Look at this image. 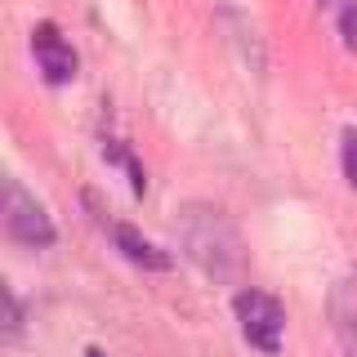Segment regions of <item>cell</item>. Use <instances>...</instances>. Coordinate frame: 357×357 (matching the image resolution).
<instances>
[{
  "instance_id": "obj_10",
  "label": "cell",
  "mask_w": 357,
  "mask_h": 357,
  "mask_svg": "<svg viewBox=\"0 0 357 357\" xmlns=\"http://www.w3.org/2000/svg\"><path fill=\"white\" fill-rule=\"evenodd\" d=\"M85 357H107V353L103 349H85Z\"/></svg>"
},
{
  "instance_id": "obj_3",
  "label": "cell",
  "mask_w": 357,
  "mask_h": 357,
  "mask_svg": "<svg viewBox=\"0 0 357 357\" xmlns=\"http://www.w3.org/2000/svg\"><path fill=\"white\" fill-rule=\"evenodd\" d=\"M5 232L18 245H31V250H45V245H54V237H59L50 215H45V206L36 197L22 192L18 178H5Z\"/></svg>"
},
{
  "instance_id": "obj_9",
  "label": "cell",
  "mask_w": 357,
  "mask_h": 357,
  "mask_svg": "<svg viewBox=\"0 0 357 357\" xmlns=\"http://www.w3.org/2000/svg\"><path fill=\"white\" fill-rule=\"evenodd\" d=\"M340 27H344V45L357 50V5H344L340 9Z\"/></svg>"
},
{
  "instance_id": "obj_6",
  "label": "cell",
  "mask_w": 357,
  "mask_h": 357,
  "mask_svg": "<svg viewBox=\"0 0 357 357\" xmlns=\"http://www.w3.org/2000/svg\"><path fill=\"white\" fill-rule=\"evenodd\" d=\"M331 317H335V335L344 340V349L357 353V268L335 286L331 295Z\"/></svg>"
},
{
  "instance_id": "obj_7",
  "label": "cell",
  "mask_w": 357,
  "mask_h": 357,
  "mask_svg": "<svg viewBox=\"0 0 357 357\" xmlns=\"http://www.w3.org/2000/svg\"><path fill=\"white\" fill-rule=\"evenodd\" d=\"M340 165H344V178L357 192V130H344V143H340Z\"/></svg>"
},
{
  "instance_id": "obj_2",
  "label": "cell",
  "mask_w": 357,
  "mask_h": 357,
  "mask_svg": "<svg viewBox=\"0 0 357 357\" xmlns=\"http://www.w3.org/2000/svg\"><path fill=\"white\" fill-rule=\"evenodd\" d=\"M232 312H237L241 340L250 344V349H259V353H268V357L282 349V340H286V308L277 304L268 290H255V286L237 290Z\"/></svg>"
},
{
  "instance_id": "obj_8",
  "label": "cell",
  "mask_w": 357,
  "mask_h": 357,
  "mask_svg": "<svg viewBox=\"0 0 357 357\" xmlns=\"http://www.w3.org/2000/svg\"><path fill=\"white\" fill-rule=\"evenodd\" d=\"M18 331H22V308L14 286H5V340H18Z\"/></svg>"
},
{
  "instance_id": "obj_4",
  "label": "cell",
  "mask_w": 357,
  "mask_h": 357,
  "mask_svg": "<svg viewBox=\"0 0 357 357\" xmlns=\"http://www.w3.org/2000/svg\"><path fill=\"white\" fill-rule=\"evenodd\" d=\"M31 54H36L40 76H45L50 85L76 81V50L63 40V31L54 27V22H40V27L31 31Z\"/></svg>"
},
{
  "instance_id": "obj_5",
  "label": "cell",
  "mask_w": 357,
  "mask_h": 357,
  "mask_svg": "<svg viewBox=\"0 0 357 357\" xmlns=\"http://www.w3.org/2000/svg\"><path fill=\"white\" fill-rule=\"evenodd\" d=\"M98 223H103V232L112 237V245H116L121 255L134 264V268H148V273H165L174 259L161 250L156 241H148L139 228H130V223H121V219H107V210H98Z\"/></svg>"
},
{
  "instance_id": "obj_1",
  "label": "cell",
  "mask_w": 357,
  "mask_h": 357,
  "mask_svg": "<svg viewBox=\"0 0 357 357\" xmlns=\"http://www.w3.org/2000/svg\"><path fill=\"white\" fill-rule=\"evenodd\" d=\"M174 237L210 282H237L245 268V245L237 223L210 201H188L174 219Z\"/></svg>"
}]
</instances>
